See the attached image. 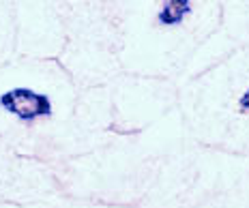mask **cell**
<instances>
[{
  "label": "cell",
  "instance_id": "obj_3",
  "mask_svg": "<svg viewBox=\"0 0 249 208\" xmlns=\"http://www.w3.org/2000/svg\"><path fill=\"white\" fill-rule=\"evenodd\" d=\"M238 105H241V110L243 112H249V88H247V92L241 97V101H238Z\"/></svg>",
  "mask_w": 249,
  "mask_h": 208
},
{
  "label": "cell",
  "instance_id": "obj_2",
  "mask_svg": "<svg viewBox=\"0 0 249 208\" xmlns=\"http://www.w3.org/2000/svg\"><path fill=\"white\" fill-rule=\"evenodd\" d=\"M189 11H191V0H163L157 19L163 26H174L183 22V17Z\"/></svg>",
  "mask_w": 249,
  "mask_h": 208
},
{
  "label": "cell",
  "instance_id": "obj_1",
  "mask_svg": "<svg viewBox=\"0 0 249 208\" xmlns=\"http://www.w3.org/2000/svg\"><path fill=\"white\" fill-rule=\"evenodd\" d=\"M0 105L22 121H35L52 114V101L30 88H11L0 97Z\"/></svg>",
  "mask_w": 249,
  "mask_h": 208
}]
</instances>
